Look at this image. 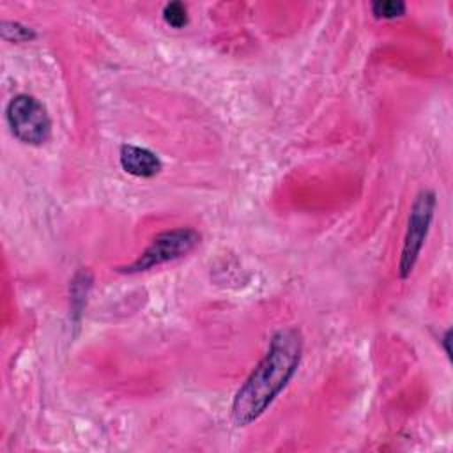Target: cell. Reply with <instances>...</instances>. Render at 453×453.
<instances>
[{
	"label": "cell",
	"mask_w": 453,
	"mask_h": 453,
	"mask_svg": "<svg viewBox=\"0 0 453 453\" xmlns=\"http://www.w3.org/2000/svg\"><path fill=\"white\" fill-rule=\"evenodd\" d=\"M163 19L172 28H182L188 25V7L182 2H168L163 7Z\"/></svg>",
	"instance_id": "cell-8"
},
{
	"label": "cell",
	"mask_w": 453,
	"mask_h": 453,
	"mask_svg": "<svg viewBox=\"0 0 453 453\" xmlns=\"http://www.w3.org/2000/svg\"><path fill=\"white\" fill-rule=\"evenodd\" d=\"M0 34L9 42H28L35 39L34 28L12 19H4L0 23Z\"/></svg>",
	"instance_id": "cell-6"
},
{
	"label": "cell",
	"mask_w": 453,
	"mask_h": 453,
	"mask_svg": "<svg viewBox=\"0 0 453 453\" xmlns=\"http://www.w3.org/2000/svg\"><path fill=\"white\" fill-rule=\"evenodd\" d=\"M303 334L297 327L278 329L265 356L258 361L232 402V421L246 426L258 419L296 375L303 356Z\"/></svg>",
	"instance_id": "cell-1"
},
{
	"label": "cell",
	"mask_w": 453,
	"mask_h": 453,
	"mask_svg": "<svg viewBox=\"0 0 453 453\" xmlns=\"http://www.w3.org/2000/svg\"><path fill=\"white\" fill-rule=\"evenodd\" d=\"M370 9L375 18L393 19V18L403 16L407 11V5L402 0H375L370 4Z\"/></svg>",
	"instance_id": "cell-7"
},
{
	"label": "cell",
	"mask_w": 453,
	"mask_h": 453,
	"mask_svg": "<svg viewBox=\"0 0 453 453\" xmlns=\"http://www.w3.org/2000/svg\"><path fill=\"white\" fill-rule=\"evenodd\" d=\"M119 161L120 166L126 173L149 179L154 177L161 172V159L157 157L156 152H152L147 147L133 145V143H124L119 152Z\"/></svg>",
	"instance_id": "cell-5"
},
{
	"label": "cell",
	"mask_w": 453,
	"mask_h": 453,
	"mask_svg": "<svg viewBox=\"0 0 453 453\" xmlns=\"http://www.w3.org/2000/svg\"><path fill=\"white\" fill-rule=\"evenodd\" d=\"M435 205H437V198L432 189H421L411 205L403 244L400 251V260H398V276L402 280L411 276L419 258V253L423 250L425 239L428 235V230L434 219Z\"/></svg>",
	"instance_id": "cell-3"
},
{
	"label": "cell",
	"mask_w": 453,
	"mask_h": 453,
	"mask_svg": "<svg viewBox=\"0 0 453 453\" xmlns=\"http://www.w3.org/2000/svg\"><path fill=\"white\" fill-rule=\"evenodd\" d=\"M5 119L11 133L21 143L42 145L51 136V119L44 104L30 94L11 97L5 108Z\"/></svg>",
	"instance_id": "cell-2"
},
{
	"label": "cell",
	"mask_w": 453,
	"mask_h": 453,
	"mask_svg": "<svg viewBox=\"0 0 453 453\" xmlns=\"http://www.w3.org/2000/svg\"><path fill=\"white\" fill-rule=\"evenodd\" d=\"M200 242V234L193 228H173V230H165L161 234H157L150 244L140 253V257L126 265L120 267V273H142V271H149L156 265H161L165 262L170 260H177L184 255H188L189 251H193L196 248V244Z\"/></svg>",
	"instance_id": "cell-4"
},
{
	"label": "cell",
	"mask_w": 453,
	"mask_h": 453,
	"mask_svg": "<svg viewBox=\"0 0 453 453\" xmlns=\"http://www.w3.org/2000/svg\"><path fill=\"white\" fill-rule=\"evenodd\" d=\"M448 343H449V331H446V333H444V336H442V345H444V350H446V354L449 356V347H448Z\"/></svg>",
	"instance_id": "cell-9"
}]
</instances>
